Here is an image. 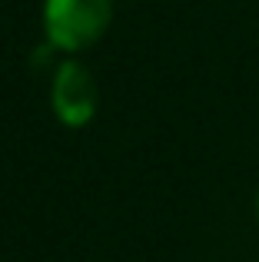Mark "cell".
<instances>
[{"label":"cell","mask_w":259,"mask_h":262,"mask_svg":"<svg viewBox=\"0 0 259 262\" xmlns=\"http://www.w3.org/2000/svg\"><path fill=\"white\" fill-rule=\"evenodd\" d=\"M113 20V0H47L44 30L53 50L77 53L97 43Z\"/></svg>","instance_id":"1"},{"label":"cell","mask_w":259,"mask_h":262,"mask_svg":"<svg viewBox=\"0 0 259 262\" xmlns=\"http://www.w3.org/2000/svg\"><path fill=\"white\" fill-rule=\"evenodd\" d=\"M50 103L60 123L67 126H87L97 113V83L93 73L77 60H63L53 73Z\"/></svg>","instance_id":"2"},{"label":"cell","mask_w":259,"mask_h":262,"mask_svg":"<svg viewBox=\"0 0 259 262\" xmlns=\"http://www.w3.org/2000/svg\"><path fill=\"white\" fill-rule=\"evenodd\" d=\"M256 219H259V192H256Z\"/></svg>","instance_id":"3"}]
</instances>
